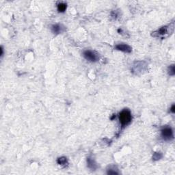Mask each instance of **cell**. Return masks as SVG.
Instances as JSON below:
<instances>
[{"label":"cell","mask_w":175,"mask_h":175,"mask_svg":"<svg viewBox=\"0 0 175 175\" xmlns=\"http://www.w3.org/2000/svg\"><path fill=\"white\" fill-rule=\"evenodd\" d=\"M119 120L122 129H123L131 123L132 120V115L129 109H122L119 113Z\"/></svg>","instance_id":"cell-1"},{"label":"cell","mask_w":175,"mask_h":175,"mask_svg":"<svg viewBox=\"0 0 175 175\" xmlns=\"http://www.w3.org/2000/svg\"><path fill=\"white\" fill-rule=\"evenodd\" d=\"M87 166H88L90 168H91V169L92 170L97 169V163H95V161H94L92 159H91V158H87Z\"/></svg>","instance_id":"cell-7"},{"label":"cell","mask_w":175,"mask_h":175,"mask_svg":"<svg viewBox=\"0 0 175 175\" xmlns=\"http://www.w3.org/2000/svg\"><path fill=\"white\" fill-rule=\"evenodd\" d=\"M83 56L86 60L91 62H95L99 60V54H97L95 51L91 50H86L83 52Z\"/></svg>","instance_id":"cell-2"},{"label":"cell","mask_w":175,"mask_h":175,"mask_svg":"<svg viewBox=\"0 0 175 175\" xmlns=\"http://www.w3.org/2000/svg\"><path fill=\"white\" fill-rule=\"evenodd\" d=\"M57 162H58V164H60V165H66V164H67L68 162H67V159L65 157H60V158H58V160H57Z\"/></svg>","instance_id":"cell-10"},{"label":"cell","mask_w":175,"mask_h":175,"mask_svg":"<svg viewBox=\"0 0 175 175\" xmlns=\"http://www.w3.org/2000/svg\"><path fill=\"white\" fill-rule=\"evenodd\" d=\"M107 173L108 174H119V172L117 169H116L115 166H110L109 169L108 170Z\"/></svg>","instance_id":"cell-9"},{"label":"cell","mask_w":175,"mask_h":175,"mask_svg":"<svg viewBox=\"0 0 175 175\" xmlns=\"http://www.w3.org/2000/svg\"><path fill=\"white\" fill-rule=\"evenodd\" d=\"M161 137L165 141H170L174 138L173 130L170 127H165L161 130Z\"/></svg>","instance_id":"cell-3"},{"label":"cell","mask_w":175,"mask_h":175,"mask_svg":"<svg viewBox=\"0 0 175 175\" xmlns=\"http://www.w3.org/2000/svg\"><path fill=\"white\" fill-rule=\"evenodd\" d=\"M168 74L170 75L174 76L175 74V68H174V65L172 64V65L168 67Z\"/></svg>","instance_id":"cell-11"},{"label":"cell","mask_w":175,"mask_h":175,"mask_svg":"<svg viewBox=\"0 0 175 175\" xmlns=\"http://www.w3.org/2000/svg\"><path fill=\"white\" fill-rule=\"evenodd\" d=\"M174 109H175L174 105H172V107H171V108H170V111H171L172 113H174V111H175Z\"/></svg>","instance_id":"cell-13"},{"label":"cell","mask_w":175,"mask_h":175,"mask_svg":"<svg viewBox=\"0 0 175 175\" xmlns=\"http://www.w3.org/2000/svg\"><path fill=\"white\" fill-rule=\"evenodd\" d=\"M64 27L61 24H56L51 26V31L54 34H58L64 32Z\"/></svg>","instance_id":"cell-5"},{"label":"cell","mask_w":175,"mask_h":175,"mask_svg":"<svg viewBox=\"0 0 175 175\" xmlns=\"http://www.w3.org/2000/svg\"><path fill=\"white\" fill-rule=\"evenodd\" d=\"M162 156L163 155H162V154L161 153H154V155L153 156V159L154 161H157V160L161 159Z\"/></svg>","instance_id":"cell-12"},{"label":"cell","mask_w":175,"mask_h":175,"mask_svg":"<svg viewBox=\"0 0 175 175\" xmlns=\"http://www.w3.org/2000/svg\"><path fill=\"white\" fill-rule=\"evenodd\" d=\"M168 26H164V27H162L159 30L156 31V32H153V36L159 37V36H163V35L168 34Z\"/></svg>","instance_id":"cell-6"},{"label":"cell","mask_w":175,"mask_h":175,"mask_svg":"<svg viewBox=\"0 0 175 175\" xmlns=\"http://www.w3.org/2000/svg\"><path fill=\"white\" fill-rule=\"evenodd\" d=\"M116 49L118 50V51H121L125 53H131L132 51V48L129 45H128L125 43H120L118 44L115 47Z\"/></svg>","instance_id":"cell-4"},{"label":"cell","mask_w":175,"mask_h":175,"mask_svg":"<svg viewBox=\"0 0 175 175\" xmlns=\"http://www.w3.org/2000/svg\"><path fill=\"white\" fill-rule=\"evenodd\" d=\"M66 4L65 3H63V2H61V3H59L58 4V10L59 12H64V11L66 9Z\"/></svg>","instance_id":"cell-8"}]
</instances>
